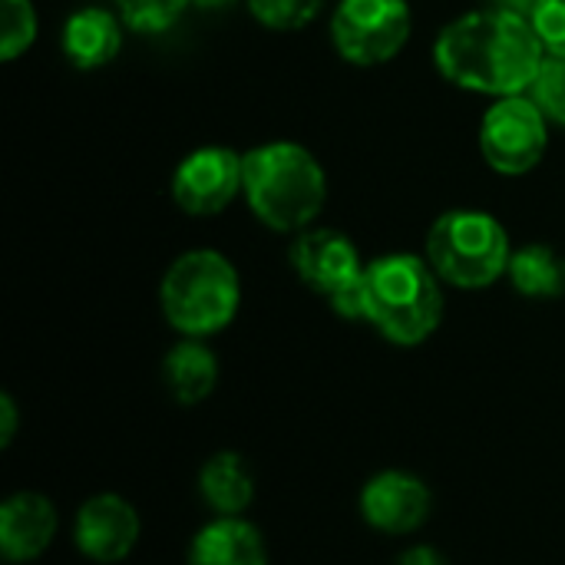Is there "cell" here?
<instances>
[{"label": "cell", "instance_id": "ba28073f", "mask_svg": "<svg viewBox=\"0 0 565 565\" xmlns=\"http://www.w3.org/2000/svg\"><path fill=\"white\" fill-rule=\"evenodd\" d=\"M550 119L530 93L493 99L477 126L483 162L507 179L530 175L550 149Z\"/></svg>", "mask_w": 565, "mask_h": 565}, {"label": "cell", "instance_id": "603a6c76", "mask_svg": "<svg viewBox=\"0 0 565 565\" xmlns=\"http://www.w3.org/2000/svg\"><path fill=\"white\" fill-rule=\"evenodd\" d=\"M17 434V404L10 394L0 397V447H7Z\"/></svg>", "mask_w": 565, "mask_h": 565}, {"label": "cell", "instance_id": "7402d4cb", "mask_svg": "<svg viewBox=\"0 0 565 565\" xmlns=\"http://www.w3.org/2000/svg\"><path fill=\"white\" fill-rule=\"evenodd\" d=\"M530 23L550 56H565V0H540Z\"/></svg>", "mask_w": 565, "mask_h": 565}, {"label": "cell", "instance_id": "e0dca14e", "mask_svg": "<svg viewBox=\"0 0 565 565\" xmlns=\"http://www.w3.org/2000/svg\"><path fill=\"white\" fill-rule=\"evenodd\" d=\"M507 278L516 288V295H523V298H533V301L563 298L565 255L556 252L553 245H543V242L520 245V248H513Z\"/></svg>", "mask_w": 565, "mask_h": 565}, {"label": "cell", "instance_id": "3957f363", "mask_svg": "<svg viewBox=\"0 0 565 565\" xmlns=\"http://www.w3.org/2000/svg\"><path fill=\"white\" fill-rule=\"evenodd\" d=\"M364 321L397 348H417L444 321V281L414 252H387L364 268Z\"/></svg>", "mask_w": 565, "mask_h": 565}, {"label": "cell", "instance_id": "8992f818", "mask_svg": "<svg viewBox=\"0 0 565 565\" xmlns=\"http://www.w3.org/2000/svg\"><path fill=\"white\" fill-rule=\"evenodd\" d=\"M291 271L305 288L321 295L331 311L344 321H364V268L367 262L361 258L358 245L351 235L328 228V225H311L298 235H291L288 248Z\"/></svg>", "mask_w": 565, "mask_h": 565}, {"label": "cell", "instance_id": "5bb4252c", "mask_svg": "<svg viewBox=\"0 0 565 565\" xmlns=\"http://www.w3.org/2000/svg\"><path fill=\"white\" fill-rule=\"evenodd\" d=\"M189 565H268V550L252 523L242 516H218L195 533Z\"/></svg>", "mask_w": 565, "mask_h": 565}, {"label": "cell", "instance_id": "277c9868", "mask_svg": "<svg viewBox=\"0 0 565 565\" xmlns=\"http://www.w3.org/2000/svg\"><path fill=\"white\" fill-rule=\"evenodd\" d=\"M159 308L182 338L225 331L242 308L238 268L215 248L182 252L159 281Z\"/></svg>", "mask_w": 565, "mask_h": 565}, {"label": "cell", "instance_id": "7c38bea8", "mask_svg": "<svg viewBox=\"0 0 565 565\" xmlns=\"http://www.w3.org/2000/svg\"><path fill=\"white\" fill-rule=\"evenodd\" d=\"M122 30H126V23L119 20V13L113 7H79L63 20L60 53L79 73L103 70L119 56Z\"/></svg>", "mask_w": 565, "mask_h": 565}, {"label": "cell", "instance_id": "ac0fdd59", "mask_svg": "<svg viewBox=\"0 0 565 565\" xmlns=\"http://www.w3.org/2000/svg\"><path fill=\"white\" fill-rule=\"evenodd\" d=\"M328 0H245V10L252 20L271 33H295L311 26Z\"/></svg>", "mask_w": 565, "mask_h": 565}, {"label": "cell", "instance_id": "6da1fadb", "mask_svg": "<svg viewBox=\"0 0 565 565\" xmlns=\"http://www.w3.org/2000/svg\"><path fill=\"white\" fill-rule=\"evenodd\" d=\"M430 53L440 79L493 99L530 93L546 60V46L526 17L490 7L467 10L444 23Z\"/></svg>", "mask_w": 565, "mask_h": 565}, {"label": "cell", "instance_id": "d6986e66", "mask_svg": "<svg viewBox=\"0 0 565 565\" xmlns=\"http://www.w3.org/2000/svg\"><path fill=\"white\" fill-rule=\"evenodd\" d=\"M40 33V17L33 0H0V60H20Z\"/></svg>", "mask_w": 565, "mask_h": 565}, {"label": "cell", "instance_id": "7a4b0ae2", "mask_svg": "<svg viewBox=\"0 0 565 565\" xmlns=\"http://www.w3.org/2000/svg\"><path fill=\"white\" fill-rule=\"evenodd\" d=\"M242 199L265 228L298 235L324 212L328 172L308 146L271 139L242 152Z\"/></svg>", "mask_w": 565, "mask_h": 565}, {"label": "cell", "instance_id": "cb8c5ba5", "mask_svg": "<svg viewBox=\"0 0 565 565\" xmlns=\"http://www.w3.org/2000/svg\"><path fill=\"white\" fill-rule=\"evenodd\" d=\"M397 565H447V559L434 550V546H411Z\"/></svg>", "mask_w": 565, "mask_h": 565}, {"label": "cell", "instance_id": "52a82bcc", "mask_svg": "<svg viewBox=\"0 0 565 565\" xmlns=\"http://www.w3.org/2000/svg\"><path fill=\"white\" fill-rule=\"evenodd\" d=\"M331 46L351 66H384L404 53L414 33L407 0H338L331 10Z\"/></svg>", "mask_w": 565, "mask_h": 565}, {"label": "cell", "instance_id": "ffe728a7", "mask_svg": "<svg viewBox=\"0 0 565 565\" xmlns=\"http://www.w3.org/2000/svg\"><path fill=\"white\" fill-rule=\"evenodd\" d=\"M192 7V0H113V10L126 23V30L152 36L166 33L182 20V13Z\"/></svg>", "mask_w": 565, "mask_h": 565}, {"label": "cell", "instance_id": "d4e9b609", "mask_svg": "<svg viewBox=\"0 0 565 565\" xmlns=\"http://www.w3.org/2000/svg\"><path fill=\"white\" fill-rule=\"evenodd\" d=\"M536 3L540 0H483V7H490V10H500V13H516V17H533V10H536Z\"/></svg>", "mask_w": 565, "mask_h": 565}, {"label": "cell", "instance_id": "30bf717a", "mask_svg": "<svg viewBox=\"0 0 565 565\" xmlns=\"http://www.w3.org/2000/svg\"><path fill=\"white\" fill-rule=\"evenodd\" d=\"M73 540L93 563H122L139 543V513L119 493H96L79 507Z\"/></svg>", "mask_w": 565, "mask_h": 565}, {"label": "cell", "instance_id": "44dd1931", "mask_svg": "<svg viewBox=\"0 0 565 565\" xmlns=\"http://www.w3.org/2000/svg\"><path fill=\"white\" fill-rule=\"evenodd\" d=\"M530 96L536 99V106L546 113V119L553 126L565 129V56L546 53V60L530 86Z\"/></svg>", "mask_w": 565, "mask_h": 565}, {"label": "cell", "instance_id": "8fae6325", "mask_svg": "<svg viewBox=\"0 0 565 565\" xmlns=\"http://www.w3.org/2000/svg\"><path fill=\"white\" fill-rule=\"evenodd\" d=\"M430 490L424 480L404 470H384L371 477L361 490V516L367 526L387 536L417 533L430 516Z\"/></svg>", "mask_w": 565, "mask_h": 565}, {"label": "cell", "instance_id": "9a60e30c", "mask_svg": "<svg viewBox=\"0 0 565 565\" xmlns=\"http://www.w3.org/2000/svg\"><path fill=\"white\" fill-rule=\"evenodd\" d=\"M162 381L172 401L202 404L218 384V358L202 338H182L162 361Z\"/></svg>", "mask_w": 565, "mask_h": 565}, {"label": "cell", "instance_id": "484cf974", "mask_svg": "<svg viewBox=\"0 0 565 565\" xmlns=\"http://www.w3.org/2000/svg\"><path fill=\"white\" fill-rule=\"evenodd\" d=\"M235 0H192V7H199V10H228Z\"/></svg>", "mask_w": 565, "mask_h": 565}, {"label": "cell", "instance_id": "9c48e42d", "mask_svg": "<svg viewBox=\"0 0 565 565\" xmlns=\"http://www.w3.org/2000/svg\"><path fill=\"white\" fill-rule=\"evenodd\" d=\"M172 202L189 218L222 215L242 195V152L228 146H199L179 159L169 182Z\"/></svg>", "mask_w": 565, "mask_h": 565}, {"label": "cell", "instance_id": "5b68a950", "mask_svg": "<svg viewBox=\"0 0 565 565\" xmlns=\"http://www.w3.org/2000/svg\"><path fill=\"white\" fill-rule=\"evenodd\" d=\"M424 255L444 285L460 291H483L507 278L513 242L497 215L483 209H450L434 218Z\"/></svg>", "mask_w": 565, "mask_h": 565}, {"label": "cell", "instance_id": "2e32d148", "mask_svg": "<svg viewBox=\"0 0 565 565\" xmlns=\"http://www.w3.org/2000/svg\"><path fill=\"white\" fill-rule=\"evenodd\" d=\"M199 493L202 503L218 513V516H242L255 497V480L248 473V463L232 454L222 450L215 457L205 460L202 473H199Z\"/></svg>", "mask_w": 565, "mask_h": 565}, {"label": "cell", "instance_id": "4fadbf2b", "mask_svg": "<svg viewBox=\"0 0 565 565\" xmlns=\"http://www.w3.org/2000/svg\"><path fill=\"white\" fill-rule=\"evenodd\" d=\"M56 533V507L33 490H20L0 507V553L10 563H30L46 553Z\"/></svg>", "mask_w": 565, "mask_h": 565}]
</instances>
